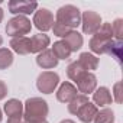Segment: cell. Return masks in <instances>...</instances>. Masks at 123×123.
Here are the masks:
<instances>
[{"label":"cell","instance_id":"1","mask_svg":"<svg viewBox=\"0 0 123 123\" xmlns=\"http://www.w3.org/2000/svg\"><path fill=\"white\" fill-rule=\"evenodd\" d=\"M48 103L41 97H31L23 103V120L26 123L43 122L48 116Z\"/></svg>","mask_w":123,"mask_h":123},{"label":"cell","instance_id":"2","mask_svg":"<svg viewBox=\"0 0 123 123\" xmlns=\"http://www.w3.org/2000/svg\"><path fill=\"white\" fill-rule=\"evenodd\" d=\"M111 41H113L111 23H101L98 32L94 33L93 38L90 39V49H91V52H94L97 55L107 54Z\"/></svg>","mask_w":123,"mask_h":123},{"label":"cell","instance_id":"3","mask_svg":"<svg viewBox=\"0 0 123 123\" xmlns=\"http://www.w3.org/2000/svg\"><path fill=\"white\" fill-rule=\"evenodd\" d=\"M55 22H58L61 25L70 28L71 31H74L78 25H81V12L74 5L61 6L56 10V20Z\"/></svg>","mask_w":123,"mask_h":123},{"label":"cell","instance_id":"4","mask_svg":"<svg viewBox=\"0 0 123 123\" xmlns=\"http://www.w3.org/2000/svg\"><path fill=\"white\" fill-rule=\"evenodd\" d=\"M31 29H32V23L26 16H15L6 25V33L12 38L25 36L31 32Z\"/></svg>","mask_w":123,"mask_h":123},{"label":"cell","instance_id":"5","mask_svg":"<svg viewBox=\"0 0 123 123\" xmlns=\"http://www.w3.org/2000/svg\"><path fill=\"white\" fill-rule=\"evenodd\" d=\"M59 84V75L54 71H43L36 78V88L43 94H51Z\"/></svg>","mask_w":123,"mask_h":123},{"label":"cell","instance_id":"6","mask_svg":"<svg viewBox=\"0 0 123 123\" xmlns=\"http://www.w3.org/2000/svg\"><path fill=\"white\" fill-rule=\"evenodd\" d=\"M101 16L94 10H86L81 13V28L86 35H94L101 26Z\"/></svg>","mask_w":123,"mask_h":123},{"label":"cell","instance_id":"7","mask_svg":"<svg viewBox=\"0 0 123 123\" xmlns=\"http://www.w3.org/2000/svg\"><path fill=\"white\" fill-rule=\"evenodd\" d=\"M33 25L41 32H46V31L52 29V25H54V15H52V12L45 9V7L38 9L35 12V15H33Z\"/></svg>","mask_w":123,"mask_h":123},{"label":"cell","instance_id":"8","mask_svg":"<svg viewBox=\"0 0 123 123\" xmlns=\"http://www.w3.org/2000/svg\"><path fill=\"white\" fill-rule=\"evenodd\" d=\"M7 7H9L10 13L16 15V16H26V15L36 12L38 3H35V2H15V0H12V2H9Z\"/></svg>","mask_w":123,"mask_h":123},{"label":"cell","instance_id":"9","mask_svg":"<svg viewBox=\"0 0 123 123\" xmlns=\"http://www.w3.org/2000/svg\"><path fill=\"white\" fill-rule=\"evenodd\" d=\"M78 96V90L74 84L65 81L59 86V88L56 90V100L61 101V103H65L68 104L71 100H74L75 97Z\"/></svg>","mask_w":123,"mask_h":123},{"label":"cell","instance_id":"10","mask_svg":"<svg viewBox=\"0 0 123 123\" xmlns=\"http://www.w3.org/2000/svg\"><path fill=\"white\" fill-rule=\"evenodd\" d=\"M75 84H77L78 93H83L84 96H87L90 93H94V90L97 88V77L93 73H87Z\"/></svg>","mask_w":123,"mask_h":123},{"label":"cell","instance_id":"11","mask_svg":"<svg viewBox=\"0 0 123 123\" xmlns=\"http://www.w3.org/2000/svg\"><path fill=\"white\" fill-rule=\"evenodd\" d=\"M36 64L42 70H52V68H55L58 65V59L52 54L51 49H45V51H42V52L38 54V56H36Z\"/></svg>","mask_w":123,"mask_h":123},{"label":"cell","instance_id":"12","mask_svg":"<svg viewBox=\"0 0 123 123\" xmlns=\"http://www.w3.org/2000/svg\"><path fill=\"white\" fill-rule=\"evenodd\" d=\"M93 101L96 107H106L109 104L113 103V97H111V91L107 87H98L94 90L93 93Z\"/></svg>","mask_w":123,"mask_h":123},{"label":"cell","instance_id":"13","mask_svg":"<svg viewBox=\"0 0 123 123\" xmlns=\"http://www.w3.org/2000/svg\"><path fill=\"white\" fill-rule=\"evenodd\" d=\"M5 113L9 119H22L23 117V103L18 98H10L5 103Z\"/></svg>","mask_w":123,"mask_h":123},{"label":"cell","instance_id":"14","mask_svg":"<svg viewBox=\"0 0 123 123\" xmlns=\"http://www.w3.org/2000/svg\"><path fill=\"white\" fill-rule=\"evenodd\" d=\"M51 43V39L45 33H38L31 38V54H39L45 49H48Z\"/></svg>","mask_w":123,"mask_h":123},{"label":"cell","instance_id":"15","mask_svg":"<svg viewBox=\"0 0 123 123\" xmlns=\"http://www.w3.org/2000/svg\"><path fill=\"white\" fill-rule=\"evenodd\" d=\"M10 48L19 55H28V54H31V38H28V36L12 38Z\"/></svg>","mask_w":123,"mask_h":123},{"label":"cell","instance_id":"16","mask_svg":"<svg viewBox=\"0 0 123 123\" xmlns=\"http://www.w3.org/2000/svg\"><path fill=\"white\" fill-rule=\"evenodd\" d=\"M97 107L93 104V103H87V104H84L83 107H81V110L77 113V116H78V119L83 122V123H91L93 120H94V117H96V114H97Z\"/></svg>","mask_w":123,"mask_h":123},{"label":"cell","instance_id":"17","mask_svg":"<svg viewBox=\"0 0 123 123\" xmlns=\"http://www.w3.org/2000/svg\"><path fill=\"white\" fill-rule=\"evenodd\" d=\"M68 46H70V49H71V52H77L78 49H81V46H83V42H84V39H83V35L81 33H78L77 31H71L64 39H62Z\"/></svg>","mask_w":123,"mask_h":123},{"label":"cell","instance_id":"18","mask_svg":"<svg viewBox=\"0 0 123 123\" xmlns=\"http://www.w3.org/2000/svg\"><path fill=\"white\" fill-rule=\"evenodd\" d=\"M78 62L90 73V71H94L98 68V58L90 52H83L80 54V58H78Z\"/></svg>","mask_w":123,"mask_h":123},{"label":"cell","instance_id":"19","mask_svg":"<svg viewBox=\"0 0 123 123\" xmlns=\"http://www.w3.org/2000/svg\"><path fill=\"white\" fill-rule=\"evenodd\" d=\"M51 51H52V54L56 56L58 61H59V59H67V58H70V55L73 54L71 49H70V46H68L64 41H56V42H54Z\"/></svg>","mask_w":123,"mask_h":123},{"label":"cell","instance_id":"20","mask_svg":"<svg viewBox=\"0 0 123 123\" xmlns=\"http://www.w3.org/2000/svg\"><path fill=\"white\" fill-rule=\"evenodd\" d=\"M88 71L78 62V61H74V62H71L68 67H67V75H68V78L70 80H73V81H78L84 74H87Z\"/></svg>","mask_w":123,"mask_h":123},{"label":"cell","instance_id":"21","mask_svg":"<svg viewBox=\"0 0 123 123\" xmlns=\"http://www.w3.org/2000/svg\"><path fill=\"white\" fill-rule=\"evenodd\" d=\"M88 101H90V100H88L87 96L78 94L74 100H71V101L68 103V111H70L71 114H75V116H77V113L81 110V107H83L84 104H87Z\"/></svg>","mask_w":123,"mask_h":123},{"label":"cell","instance_id":"22","mask_svg":"<svg viewBox=\"0 0 123 123\" xmlns=\"http://www.w3.org/2000/svg\"><path fill=\"white\" fill-rule=\"evenodd\" d=\"M93 122L94 123H113L114 122V113H113L111 109L104 107L103 110L97 111V114H96Z\"/></svg>","mask_w":123,"mask_h":123},{"label":"cell","instance_id":"23","mask_svg":"<svg viewBox=\"0 0 123 123\" xmlns=\"http://www.w3.org/2000/svg\"><path fill=\"white\" fill-rule=\"evenodd\" d=\"M13 64V54L7 48H0V70H7Z\"/></svg>","mask_w":123,"mask_h":123},{"label":"cell","instance_id":"24","mask_svg":"<svg viewBox=\"0 0 123 123\" xmlns=\"http://www.w3.org/2000/svg\"><path fill=\"white\" fill-rule=\"evenodd\" d=\"M109 55H111L117 62H120L122 61V41H116L113 39L110 46H109V51H107Z\"/></svg>","mask_w":123,"mask_h":123},{"label":"cell","instance_id":"25","mask_svg":"<svg viewBox=\"0 0 123 123\" xmlns=\"http://www.w3.org/2000/svg\"><path fill=\"white\" fill-rule=\"evenodd\" d=\"M52 31H54V35L58 36V38H65V36L71 32L70 28H67V26H64V25H61V23H58V22H54Z\"/></svg>","mask_w":123,"mask_h":123},{"label":"cell","instance_id":"26","mask_svg":"<svg viewBox=\"0 0 123 123\" xmlns=\"http://www.w3.org/2000/svg\"><path fill=\"white\" fill-rule=\"evenodd\" d=\"M111 31H113V36H116V41H122V35H123V20L122 19H116L111 23Z\"/></svg>","mask_w":123,"mask_h":123},{"label":"cell","instance_id":"27","mask_svg":"<svg viewBox=\"0 0 123 123\" xmlns=\"http://www.w3.org/2000/svg\"><path fill=\"white\" fill-rule=\"evenodd\" d=\"M120 88H122V83L117 81V83L113 86V94H111V97H114V100H116L119 104L122 103V91H120Z\"/></svg>","mask_w":123,"mask_h":123},{"label":"cell","instance_id":"28","mask_svg":"<svg viewBox=\"0 0 123 123\" xmlns=\"http://www.w3.org/2000/svg\"><path fill=\"white\" fill-rule=\"evenodd\" d=\"M7 91H9V88H7V86H6V83L0 80V100H3V98L7 96Z\"/></svg>","mask_w":123,"mask_h":123},{"label":"cell","instance_id":"29","mask_svg":"<svg viewBox=\"0 0 123 123\" xmlns=\"http://www.w3.org/2000/svg\"><path fill=\"white\" fill-rule=\"evenodd\" d=\"M7 123H26L23 119H7Z\"/></svg>","mask_w":123,"mask_h":123},{"label":"cell","instance_id":"30","mask_svg":"<svg viewBox=\"0 0 123 123\" xmlns=\"http://www.w3.org/2000/svg\"><path fill=\"white\" fill-rule=\"evenodd\" d=\"M3 18H5V12H3V9L0 7V23L3 22Z\"/></svg>","mask_w":123,"mask_h":123},{"label":"cell","instance_id":"31","mask_svg":"<svg viewBox=\"0 0 123 123\" xmlns=\"http://www.w3.org/2000/svg\"><path fill=\"white\" fill-rule=\"evenodd\" d=\"M59 123H75L74 120H71V119H64V120H61Z\"/></svg>","mask_w":123,"mask_h":123},{"label":"cell","instance_id":"32","mask_svg":"<svg viewBox=\"0 0 123 123\" xmlns=\"http://www.w3.org/2000/svg\"><path fill=\"white\" fill-rule=\"evenodd\" d=\"M2 120H3V113H2V109H0V123H2Z\"/></svg>","mask_w":123,"mask_h":123},{"label":"cell","instance_id":"33","mask_svg":"<svg viewBox=\"0 0 123 123\" xmlns=\"http://www.w3.org/2000/svg\"><path fill=\"white\" fill-rule=\"evenodd\" d=\"M2 43H3V38H2V35H0V46H2Z\"/></svg>","mask_w":123,"mask_h":123},{"label":"cell","instance_id":"34","mask_svg":"<svg viewBox=\"0 0 123 123\" xmlns=\"http://www.w3.org/2000/svg\"><path fill=\"white\" fill-rule=\"evenodd\" d=\"M38 123H48V122H46V120H43V122H38Z\"/></svg>","mask_w":123,"mask_h":123}]
</instances>
